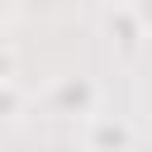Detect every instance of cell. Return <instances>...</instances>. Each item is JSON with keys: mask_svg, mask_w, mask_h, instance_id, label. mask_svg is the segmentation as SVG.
Here are the masks:
<instances>
[{"mask_svg": "<svg viewBox=\"0 0 152 152\" xmlns=\"http://www.w3.org/2000/svg\"><path fill=\"white\" fill-rule=\"evenodd\" d=\"M133 10H138V19H142V28H147V38H152V0H128Z\"/></svg>", "mask_w": 152, "mask_h": 152, "instance_id": "6", "label": "cell"}, {"mask_svg": "<svg viewBox=\"0 0 152 152\" xmlns=\"http://www.w3.org/2000/svg\"><path fill=\"white\" fill-rule=\"evenodd\" d=\"M5 14H10V0H0V19H5Z\"/></svg>", "mask_w": 152, "mask_h": 152, "instance_id": "7", "label": "cell"}, {"mask_svg": "<svg viewBox=\"0 0 152 152\" xmlns=\"http://www.w3.org/2000/svg\"><path fill=\"white\" fill-rule=\"evenodd\" d=\"M14 66H19L14 48H10V43H0V81H14Z\"/></svg>", "mask_w": 152, "mask_h": 152, "instance_id": "5", "label": "cell"}, {"mask_svg": "<svg viewBox=\"0 0 152 152\" xmlns=\"http://www.w3.org/2000/svg\"><path fill=\"white\" fill-rule=\"evenodd\" d=\"M86 152H133V128L114 114L86 119Z\"/></svg>", "mask_w": 152, "mask_h": 152, "instance_id": "2", "label": "cell"}, {"mask_svg": "<svg viewBox=\"0 0 152 152\" xmlns=\"http://www.w3.org/2000/svg\"><path fill=\"white\" fill-rule=\"evenodd\" d=\"M95 100H100V90H95L90 76H62L52 86V109L57 114H95Z\"/></svg>", "mask_w": 152, "mask_h": 152, "instance_id": "3", "label": "cell"}, {"mask_svg": "<svg viewBox=\"0 0 152 152\" xmlns=\"http://www.w3.org/2000/svg\"><path fill=\"white\" fill-rule=\"evenodd\" d=\"M104 33H109V43H114L119 57H133L142 48V38H147V28H142V19H138L133 5H109L104 10Z\"/></svg>", "mask_w": 152, "mask_h": 152, "instance_id": "1", "label": "cell"}, {"mask_svg": "<svg viewBox=\"0 0 152 152\" xmlns=\"http://www.w3.org/2000/svg\"><path fill=\"white\" fill-rule=\"evenodd\" d=\"M147 109H152V90H147Z\"/></svg>", "mask_w": 152, "mask_h": 152, "instance_id": "8", "label": "cell"}, {"mask_svg": "<svg viewBox=\"0 0 152 152\" xmlns=\"http://www.w3.org/2000/svg\"><path fill=\"white\" fill-rule=\"evenodd\" d=\"M24 114V90L14 81H0V124H19Z\"/></svg>", "mask_w": 152, "mask_h": 152, "instance_id": "4", "label": "cell"}]
</instances>
